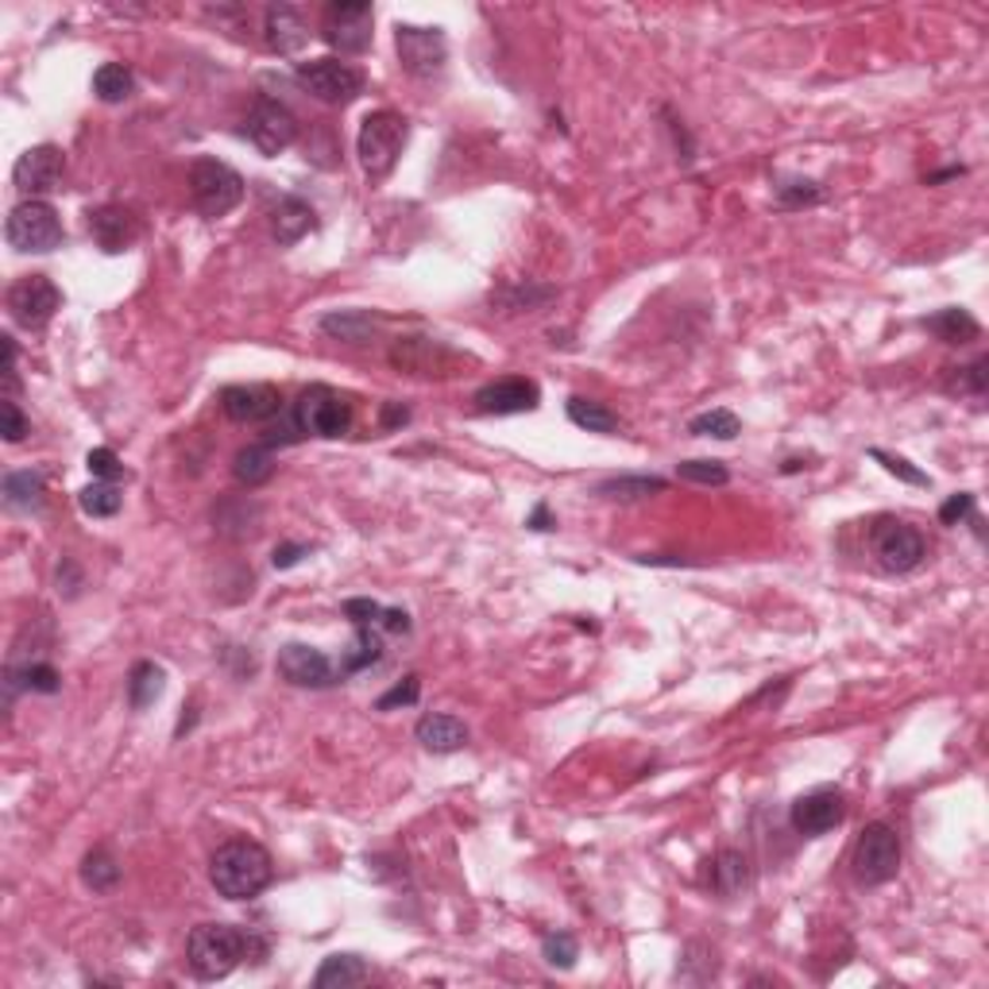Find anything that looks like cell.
<instances>
[{
  "instance_id": "obj_1",
  "label": "cell",
  "mask_w": 989,
  "mask_h": 989,
  "mask_svg": "<svg viewBox=\"0 0 989 989\" xmlns=\"http://www.w3.org/2000/svg\"><path fill=\"white\" fill-rule=\"evenodd\" d=\"M252 955H263V943L252 932L232 924H197L186 940V963L194 970V978L202 981L229 978Z\"/></svg>"
},
{
  "instance_id": "obj_2",
  "label": "cell",
  "mask_w": 989,
  "mask_h": 989,
  "mask_svg": "<svg viewBox=\"0 0 989 989\" xmlns=\"http://www.w3.org/2000/svg\"><path fill=\"white\" fill-rule=\"evenodd\" d=\"M271 854L252 839H232L217 847L209 862V882L225 900H252L271 885Z\"/></svg>"
},
{
  "instance_id": "obj_3",
  "label": "cell",
  "mask_w": 989,
  "mask_h": 989,
  "mask_svg": "<svg viewBox=\"0 0 989 989\" xmlns=\"http://www.w3.org/2000/svg\"><path fill=\"white\" fill-rule=\"evenodd\" d=\"M406 116L391 113V108L364 116L360 136H356V156H360V166L371 182L387 179L394 171L402 148H406Z\"/></svg>"
},
{
  "instance_id": "obj_4",
  "label": "cell",
  "mask_w": 989,
  "mask_h": 989,
  "mask_svg": "<svg viewBox=\"0 0 989 989\" xmlns=\"http://www.w3.org/2000/svg\"><path fill=\"white\" fill-rule=\"evenodd\" d=\"M189 194H194L197 214L217 221V217H229L244 202V179L221 159H197L189 166Z\"/></svg>"
},
{
  "instance_id": "obj_5",
  "label": "cell",
  "mask_w": 989,
  "mask_h": 989,
  "mask_svg": "<svg viewBox=\"0 0 989 989\" xmlns=\"http://www.w3.org/2000/svg\"><path fill=\"white\" fill-rule=\"evenodd\" d=\"M4 240L12 252L43 255L55 252L62 244V221H58L55 205L47 202H20L4 221Z\"/></svg>"
},
{
  "instance_id": "obj_6",
  "label": "cell",
  "mask_w": 989,
  "mask_h": 989,
  "mask_svg": "<svg viewBox=\"0 0 989 989\" xmlns=\"http://www.w3.org/2000/svg\"><path fill=\"white\" fill-rule=\"evenodd\" d=\"M295 417L306 437H344L352 429V406L344 394H336L333 387H306L295 402Z\"/></svg>"
},
{
  "instance_id": "obj_7",
  "label": "cell",
  "mask_w": 989,
  "mask_h": 989,
  "mask_svg": "<svg viewBox=\"0 0 989 989\" xmlns=\"http://www.w3.org/2000/svg\"><path fill=\"white\" fill-rule=\"evenodd\" d=\"M298 85L325 105H348L364 93V74L341 58H310L298 62Z\"/></svg>"
},
{
  "instance_id": "obj_8",
  "label": "cell",
  "mask_w": 989,
  "mask_h": 989,
  "mask_svg": "<svg viewBox=\"0 0 989 989\" xmlns=\"http://www.w3.org/2000/svg\"><path fill=\"white\" fill-rule=\"evenodd\" d=\"M854 877L862 885H885L900 870V835L889 824H870L854 842Z\"/></svg>"
},
{
  "instance_id": "obj_9",
  "label": "cell",
  "mask_w": 989,
  "mask_h": 989,
  "mask_svg": "<svg viewBox=\"0 0 989 989\" xmlns=\"http://www.w3.org/2000/svg\"><path fill=\"white\" fill-rule=\"evenodd\" d=\"M371 27H376V12L364 0H336L325 9L321 20V39L341 55H364L371 47Z\"/></svg>"
},
{
  "instance_id": "obj_10",
  "label": "cell",
  "mask_w": 989,
  "mask_h": 989,
  "mask_svg": "<svg viewBox=\"0 0 989 989\" xmlns=\"http://www.w3.org/2000/svg\"><path fill=\"white\" fill-rule=\"evenodd\" d=\"M394 47H399V62L410 78H434L445 70L449 58V43H445L441 27H414L399 24L394 27Z\"/></svg>"
},
{
  "instance_id": "obj_11",
  "label": "cell",
  "mask_w": 989,
  "mask_h": 989,
  "mask_svg": "<svg viewBox=\"0 0 989 989\" xmlns=\"http://www.w3.org/2000/svg\"><path fill=\"white\" fill-rule=\"evenodd\" d=\"M924 553H928V545L916 526L897 522V518H882V522L874 526V556L885 573H897V576L912 573V568H920Z\"/></svg>"
},
{
  "instance_id": "obj_12",
  "label": "cell",
  "mask_w": 989,
  "mask_h": 989,
  "mask_svg": "<svg viewBox=\"0 0 989 989\" xmlns=\"http://www.w3.org/2000/svg\"><path fill=\"white\" fill-rule=\"evenodd\" d=\"M62 306V295L47 275H24L9 287V313L16 325L43 329Z\"/></svg>"
},
{
  "instance_id": "obj_13",
  "label": "cell",
  "mask_w": 989,
  "mask_h": 989,
  "mask_svg": "<svg viewBox=\"0 0 989 989\" xmlns=\"http://www.w3.org/2000/svg\"><path fill=\"white\" fill-rule=\"evenodd\" d=\"M244 131L263 156H283V151L298 139V120L287 105H278V101H271V97H260L252 113H248Z\"/></svg>"
},
{
  "instance_id": "obj_14",
  "label": "cell",
  "mask_w": 989,
  "mask_h": 989,
  "mask_svg": "<svg viewBox=\"0 0 989 989\" xmlns=\"http://www.w3.org/2000/svg\"><path fill=\"white\" fill-rule=\"evenodd\" d=\"M66 171V159L55 143H39V148H27L24 156L12 166V186L27 197V202H39V194H50L58 189Z\"/></svg>"
},
{
  "instance_id": "obj_15",
  "label": "cell",
  "mask_w": 989,
  "mask_h": 989,
  "mask_svg": "<svg viewBox=\"0 0 989 989\" xmlns=\"http://www.w3.org/2000/svg\"><path fill=\"white\" fill-rule=\"evenodd\" d=\"M275 669H278V677L287 680V685H295V688H329V685H336V665L329 662L321 649L302 646V642H290V646L278 649Z\"/></svg>"
},
{
  "instance_id": "obj_16",
  "label": "cell",
  "mask_w": 989,
  "mask_h": 989,
  "mask_svg": "<svg viewBox=\"0 0 989 989\" xmlns=\"http://www.w3.org/2000/svg\"><path fill=\"white\" fill-rule=\"evenodd\" d=\"M221 410L240 426H260L283 414V394L267 383H240L221 391Z\"/></svg>"
},
{
  "instance_id": "obj_17",
  "label": "cell",
  "mask_w": 989,
  "mask_h": 989,
  "mask_svg": "<svg viewBox=\"0 0 989 989\" xmlns=\"http://www.w3.org/2000/svg\"><path fill=\"white\" fill-rule=\"evenodd\" d=\"M538 402H541L538 383H533V379H522V376L495 379V383L475 391V410H480V414H495V417L530 414V410H538Z\"/></svg>"
},
{
  "instance_id": "obj_18",
  "label": "cell",
  "mask_w": 989,
  "mask_h": 989,
  "mask_svg": "<svg viewBox=\"0 0 989 989\" xmlns=\"http://www.w3.org/2000/svg\"><path fill=\"white\" fill-rule=\"evenodd\" d=\"M842 816H847V801H842L839 789H816V793L801 796V801L793 804V812H789L796 835H808V839L839 827Z\"/></svg>"
},
{
  "instance_id": "obj_19",
  "label": "cell",
  "mask_w": 989,
  "mask_h": 989,
  "mask_svg": "<svg viewBox=\"0 0 989 989\" xmlns=\"http://www.w3.org/2000/svg\"><path fill=\"white\" fill-rule=\"evenodd\" d=\"M90 237L101 252L120 255L139 240V221L131 209H124V205H101V209L90 214Z\"/></svg>"
},
{
  "instance_id": "obj_20",
  "label": "cell",
  "mask_w": 989,
  "mask_h": 989,
  "mask_svg": "<svg viewBox=\"0 0 989 989\" xmlns=\"http://www.w3.org/2000/svg\"><path fill=\"white\" fill-rule=\"evenodd\" d=\"M391 364L402 371H414V376H449V364H457V352L429 341V336H406V341L394 344Z\"/></svg>"
},
{
  "instance_id": "obj_21",
  "label": "cell",
  "mask_w": 989,
  "mask_h": 989,
  "mask_svg": "<svg viewBox=\"0 0 989 989\" xmlns=\"http://www.w3.org/2000/svg\"><path fill=\"white\" fill-rule=\"evenodd\" d=\"M263 43L275 55H298L310 43V24H306L295 4H271L263 12Z\"/></svg>"
},
{
  "instance_id": "obj_22",
  "label": "cell",
  "mask_w": 989,
  "mask_h": 989,
  "mask_svg": "<svg viewBox=\"0 0 989 989\" xmlns=\"http://www.w3.org/2000/svg\"><path fill=\"white\" fill-rule=\"evenodd\" d=\"M313 225H318L313 209L295 194H283L275 202V209H271V232H275L278 248H295L306 232H313Z\"/></svg>"
},
{
  "instance_id": "obj_23",
  "label": "cell",
  "mask_w": 989,
  "mask_h": 989,
  "mask_svg": "<svg viewBox=\"0 0 989 989\" xmlns=\"http://www.w3.org/2000/svg\"><path fill=\"white\" fill-rule=\"evenodd\" d=\"M414 738L426 746L429 754H457L468 746V727L457 720V715L434 712V715H422V720H417Z\"/></svg>"
},
{
  "instance_id": "obj_24",
  "label": "cell",
  "mask_w": 989,
  "mask_h": 989,
  "mask_svg": "<svg viewBox=\"0 0 989 989\" xmlns=\"http://www.w3.org/2000/svg\"><path fill=\"white\" fill-rule=\"evenodd\" d=\"M379 325H383V318L368 310H333L321 318V333L344 344H368L379 333Z\"/></svg>"
},
{
  "instance_id": "obj_25",
  "label": "cell",
  "mask_w": 989,
  "mask_h": 989,
  "mask_svg": "<svg viewBox=\"0 0 989 989\" xmlns=\"http://www.w3.org/2000/svg\"><path fill=\"white\" fill-rule=\"evenodd\" d=\"M43 495H47V483H43V475L32 472V468L4 475V507L9 510L32 515V510L43 507Z\"/></svg>"
},
{
  "instance_id": "obj_26",
  "label": "cell",
  "mask_w": 989,
  "mask_h": 989,
  "mask_svg": "<svg viewBox=\"0 0 989 989\" xmlns=\"http://www.w3.org/2000/svg\"><path fill=\"white\" fill-rule=\"evenodd\" d=\"M368 981V963L360 955H329L321 963V970L313 974V986L318 989H348Z\"/></svg>"
},
{
  "instance_id": "obj_27",
  "label": "cell",
  "mask_w": 989,
  "mask_h": 989,
  "mask_svg": "<svg viewBox=\"0 0 989 989\" xmlns=\"http://www.w3.org/2000/svg\"><path fill=\"white\" fill-rule=\"evenodd\" d=\"M708 885H712L720 897H735V893L746 889L750 882V870H746V859L738 851H720L715 862H708Z\"/></svg>"
},
{
  "instance_id": "obj_28",
  "label": "cell",
  "mask_w": 989,
  "mask_h": 989,
  "mask_svg": "<svg viewBox=\"0 0 989 989\" xmlns=\"http://www.w3.org/2000/svg\"><path fill=\"white\" fill-rule=\"evenodd\" d=\"M166 688V672L163 665L156 662H139L136 669L128 672V703L136 708V712H143V708H151V703L163 695Z\"/></svg>"
},
{
  "instance_id": "obj_29",
  "label": "cell",
  "mask_w": 989,
  "mask_h": 989,
  "mask_svg": "<svg viewBox=\"0 0 989 989\" xmlns=\"http://www.w3.org/2000/svg\"><path fill=\"white\" fill-rule=\"evenodd\" d=\"M928 333H935L943 344H966V341H978L981 336V325L970 318L966 310H940L932 313V318L924 321Z\"/></svg>"
},
{
  "instance_id": "obj_30",
  "label": "cell",
  "mask_w": 989,
  "mask_h": 989,
  "mask_svg": "<svg viewBox=\"0 0 989 989\" xmlns=\"http://www.w3.org/2000/svg\"><path fill=\"white\" fill-rule=\"evenodd\" d=\"M232 475H237L244 487L267 483L271 475H275V452H271V445H248V449H240L237 460H232Z\"/></svg>"
},
{
  "instance_id": "obj_31",
  "label": "cell",
  "mask_w": 989,
  "mask_h": 989,
  "mask_svg": "<svg viewBox=\"0 0 989 989\" xmlns=\"http://www.w3.org/2000/svg\"><path fill=\"white\" fill-rule=\"evenodd\" d=\"M131 90H136V78H131L128 66L105 62V66L93 70V93H97L105 105H120V101H128Z\"/></svg>"
},
{
  "instance_id": "obj_32",
  "label": "cell",
  "mask_w": 989,
  "mask_h": 989,
  "mask_svg": "<svg viewBox=\"0 0 989 989\" xmlns=\"http://www.w3.org/2000/svg\"><path fill=\"white\" fill-rule=\"evenodd\" d=\"M568 422L580 429H588V434H614L619 429V417H614V410H607L603 402L596 399H568Z\"/></svg>"
},
{
  "instance_id": "obj_33",
  "label": "cell",
  "mask_w": 989,
  "mask_h": 989,
  "mask_svg": "<svg viewBox=\"0 0 989 989\" xmlns=\"http://www.w3.org/2000/svg\"><path fill=\"white\" fill-rule=\"evenodd\" d=\"M82 882L90 885L93 893H113L116 885H120V866H116V859L105 851V847H97V851H90L82 859Z\"/></svg>"
},
{
  "instance_id": "obj_34",
  "label": "cell",
  "mask_w": 989,
  "mask_h": 989,
  "mask_svg": "<svg viewBox=\"0 0 989 989\" xmlns=\"http://www.w3.org/2000/svg\"><path fill=\"white\" fill-rule=\"evenodd\" d=\"M16 688L50 695V692H58V688H62V677H58L55 665L32 662V665H24V669H9V692H16Z\"/></svg>"
},
{
  "instance_id": "obj_35",
  "label": "cell",
  "mask_w": 989,
  "mask_h": 989,
  "mask_svg": "<svg viewBox=\"0 0 989 989\" xmlns=\"http://www.w3.org/2000/svg\"><path fill=\"white\" fill-rule=\"evenodd\" d=\"M379 657H383V642H379V634L371 626H356V642H352V649L341 657V677L368 669V665H376Z\"/></svg>"
},
{
  "instance_id": "obj_36",
  "label": "cell",
  "mask_w": 989,
  "mask_h": 989,
  "mask_svg": "<svg viewBox=\"0 0 989 989\" xmlns=\"http://www.w3.org/2000/svg\"><path fill=\"white\" fill-rule=\"evenodd\" d=\"M657 491H665V480L662 475H619V480H607L599 483V495H607V499H646V495H657Z\"/></svg>"
},
{
  "instance_id": "obj_37",
  "label": "cell",
  "mask_w": 989,
  "mask_h": 989,
  "mask_svg": "<svg viewBox=\"0 0 989 989\" xmlns=\"http://www.w3.org/2000/svg\"><path fill=\"white\" fill-rule=\"evenodd\" d=\"M688 434L715 437V441H735V437L743 434V422H738V414H731V410H708V414L688 422Z\"/></svg>"
},
{
  "instance_id": "obj_38",
  "label": "cell",
  "mask_w": 989,
  "mask_h": 989,
  "mask_svg": "<svg viewBox=\"0 0 989 989\" xmlns=\"http://www.w3.org/2000/svg\"><path fill=\"white\" fill-rule=\"evenodd\" d=\"M120 503H124L120 487H116V483H101V480H93L90 487L78 495V507H82L90 518H113L116 510H120Z\"/></svg>"
},
{
  "instance_id": "obj_39",
  "label": "cell",
  "mask_w": 989,
  "mask_h": 989,
  "mask_svg": "<svg viewBox=\"0 0 989 989\" xmlns=\"http://www.w3.org/2000/svg\"><path fill=\"white\" fill-rule=\"evenodd\" d=\"M541 958L549 966H556V970H573L576 958H580V947H576V940L568 932H549L541 940Z\"/></svg>"
},
{
  "instance_id": "obj_40",
  "label": "cell",
  "mask_w": 989,
  "mask_h": 989,
  "mask_svg": "<svg viewBox=\"0 0 989 989\" xmlns=\"http://www.w3.org/2000/svg\"><path fill=\"white\" fill-rule=\"evenodd\" d=\"M947 391H963V394H986L989 387V360L981 356V360L966 364V368H947Z\"/></svg>"
},
{
  "instance_id": "obj_41",
  "label": "cell",
  "mask_w": 989,
  "mask_h": 989,
  "mask_svg": "<svg viewBox=\"0 0 989 989\" xmlns=\"http://www.w3.org/2000/svg\"><path fill=\"white\" fill-rule=\"evenodd\" d=\"M677 475L688 483H703V487H723L731 480L727 464H720V460H685V464H677Z\"/></svg>"
},
{
  "instance_id": "obj_42",
  "label": "cell",
  "mask_w": 989,
  "mask_h": 989,
  "mask_svg": "<svg viewBox=\"0 0 989 989\" xmlns=\"http://www.w3.org/2000/svg\"><path fill=\"white\" fill-rule=\"evenodd\" d=\"M824 197L819 182L808 179H793V182H781L777 186V205H785V209H801V205H816Z\"/></svg>"
},
{
  "instance_id": "obj_43",
  "label": "cell",
  "mask_w": 989,
  "mask_h": 989,
  "mask_svg": "<svg viewBox=\"0 0 989 989\" xmlns=\"http://www.w3.org/2000/svg\"><path fill=\"white\" fill-rule=\"evenodd\" d=\"M870 457L882 460L885 472L897 475V480H905V483H912V487H932V480H928V475L920 472V468L908 464L905 457H893V452H885V449H870Z\"/></svg>"
},
{
  "instance_id": "obj_44",
  "label": "cell",
  "mask_w": 989,
  "mask_h": 989,
  "mask_svg": "<svg viewBox=\"0 0 989 989\" xmlns=\"http://www.w3.org/2000/svg\"><path fill=\"white\" fill-rule=\"evenodd\" d=\"M417 695H422V680L417 677H406L399 680V685L391 688V692L379 695V712H394V708H410V703H417Z\"/></svg>"
},
{
  "instance_id": "obj_45",
  "label": "cell",
  "mask_w": 989,
  "mask_h": 989,
  "mask_svg": "<svg viewBox=\"0 0 989 989\" xmlns=\"http://www.w3.org/2000/svg\"><path fill=\"white\" fill-rule=\"evenodd\" d=\"M85 464H90L93 480H101V483L124 480V464H120V457H116L113 449H93L90 457H85Z\"/></svg>"
},
{
  "instance_id": "obj_46",
  "label": "cell",
  "mask_w": 989,
  "mask_h": 989,
  "mask_svg": "<svg viewBox=\"0 0 989 989\" xmlns=\"http://www.w3.org/2000/svg\"><path fill=\"white\" fill-rule=\"evenodd\" d=\"M0 422H4V429H0V434H4V441H9V445H20L27 434H32V426H27V417L20 414V406H16V402H12V399L0 402Z\"/></svg>"
},
{
  "instance_id": "obj_47",
  "label": "cell",
  "mask_w": 989,
  "mask_h": 989,
  "mask_svg": "<svg viewBox=\"0 0 989 989\" xmlns=\"http://www.w3.org/2000/svg\"><path fill=\"white\" fill-rule=\"evenodd\" d=\"M302 426H298V417L295 414H287V417H271L267 422V434H263V445H271V449H275V445H295V441H302Z\"/></svg>"
},
{
  "instance_id": "obj_48",
  "label": "cell",
  "mask_w": 989,
  "mask_h": 989,
  "mask_svg": "<svg viewBox=\"0 0 989 989\" xmlns=\"http://www.w3.org/2000/svg\"><path fill=\"white\" fill-rule=\"evenodd\" d=\"M383 611L387 607L371 603V599H348V603H344V614H348L356 626H379V622H383Z\"/></svg>"
},
{
  "instance_id": "obj_49",
  "label": "cell",
  "mask_w": 989,
  "mask_h": 989,
  "mask_svg": "<svg viewBox=\"0 0 989 989\" xmlns=\"http://www.w3.org/2000/svg\"><path fill=\"white\" fill-rule=\"evenodd\" d=\"M970 515H974V495L970 491H963V495H955V499H947L940 507V522L943 526H958L963 518H970Z\"/></svg>"
},
{
  "instance_id": "obj_50",
  "label": "cell",
  "mask_w": 989,
  "mask_h": 989,
  "mask_svg": "<svg viewBox=\"0 0 989 989\" xmlns=\"http://www.w3.org/2000/svg\"><path fill=\"white\" fill-rule=\"evenodd\" d=\"M0 344H4V371H0V376H4V399H12V394H16V387H20V379H16V341H12V336H0Z\"/></svg>"
},
{
  "instance_id": "obj_51",
  "label": "cell",
  "mask_w": 989,
  "mask_h": 989,
  "mask_svg": "<svg viewBox=\"0 0 989 989\" xmlns=\"http://www.w3.org/2000/svg\"><path fill=\"white\" fill-rule=\"evenodd\" d=\"M302 556H310V545H295V541H287V545H278L275 556H271V564L275 568H295Z\"/></svg>"
},
{
  "instance_id": "obj_52",
  "label": "cell",
  "mask_w": 989,
  "mask_h": 989,
  "mask_svg": "<svg viewBox=\"0 0 989 989\" xmlns=\"http://www.w3.org/2000/svg\"><path fill=\"white\" fill-rule=\"evenodd\" d=\"M383 630H391V634H410V614L399 611V607H387L383 611V622H379Z\"/></svg>"
},
{
  "instance_id": "obj_53",
  "label": "cell",
  "mask_w": 989,
  "mask_h": 989,
  "mask_svg": "<svg viewBox=\"0 0 989 989\" xmlns=\"http://www.w3.org/2000/svg\"><path fill=\"white\" fill-rule=\"evenodd\" d=\"M406 422H410V410L399 406V402H387V406H383V429L406 426Z\"/></svg>"
},
{
  "instance_id": "obj_54",
  "label": "cell",
  "mask_w": 989,
  "mask_h": 989,
  "mask_svg": "<svg viewBox=\"0 0 989 989\" xmlns=\"http://www.w3.org/2000/svg\"><path fill=\"white\" fill-rule=\"evenodd\" d=\"M526 526H530V530H553L556 522H553V518H549V507H545V503H541V507L533 510L530 522H526Z\"/></svg>"
}]
</instances>
